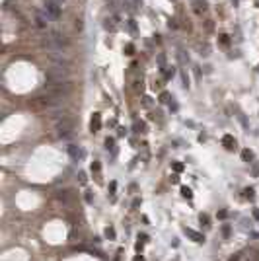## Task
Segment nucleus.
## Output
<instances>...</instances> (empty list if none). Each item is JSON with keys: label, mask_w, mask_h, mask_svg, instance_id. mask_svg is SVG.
Instances as JSON below:
<instances>
[{"label": "nucleus", "mask_w": 259, "mask_h": 261, "mask_svg": "<svg viewBox=\"0 0 259 261\" xmlns=\"http://www.w3.org/2000/svg\"><path fill=\"white\" fill-rule=\"evenodd\" d=\"M226 216H228L226 210H220V212H218V218H226Z\"/></svg>", "instance_id": "obj_22"}, {"label": "nucleus", "mask_w": 259, "mask_h": 261, "mask_svg": "<svg viewBox=\"0 0 259 261\" xmlns=\"http://www.w3.org/2000/svg\"><path fill=\"white\" fill-rule=\"evenodd\" d=\"M253 216L259 218V208H253Z\"/></svg>", "instance_id": "obj_23"}, {"label": "nucleus", "mask_w": 259, "mask_h": 261, "mask_svg": "<svg viewBox=\"0 0 259 261\" xmlns=\"http://www.w3.org/2000/svg\"><path fill=\"white\" fill-rule=\"evenodd\" d=\"M183 234L187 236V238H191L193 242H197V244H205V236H203V234H199V232H195L193 228H187V226H185V228H183Z\"/></svg>", "instance_id": "obj_3"}, {"label": "nucleus", "mask_w": 259, "mask_h": 261, "mask_svg": "<svg viewBox=\"0 0 259 261\" xmlns=\"http://www.w3.org/2000/svg\"><path fill=\"white\" fill-rule=\"evenodd\" d=\"M222 236H224V238L230 236V224H224V226H222Z\"/></svg>", "instance_id": "obj_14"}, {"label": "nucleus", "mask_w": 259, "mask_h": 261, "mask_svg": "<svg viewBox=\"0 0 259 261\" xmlns=\"http://www.w3.org/2000/svg\"><path fill=\"white\" fill-rule=\"evenodd\" d=\"M51 20H53V18H51L49 14H45L43 10H39L37 14H35V22H37L39 27H47V23L51 22Z\"/></svg>", "instance_id": "obj_4"}, {"label": "nucleus", "mask_w": 259, "mask_h": 261, "mask_svg": "<svg viewBox=\"0 0 259 261\" xmlns=\"http://www.w3.org/2000/svg\"><path fill=\"white\" fill-rule=\"evenodd\" d=\"M253 175H255V177L259 175V164H255V166H253Z\"/></svg>", "instance_id": "obj_21"}, {"label": "nucleus", "mask_w": 259, "mask_h": 261, "mask_svg": "<svg viewBox=\"0 0 259 261\" xmlns=\"http://www.w3.org/2000/svg\"><path fill=\"white\" fill-rule=\"evenodd\" d=\"M125 51H127V55H132V51H134V47H132V45H127V47H125Z\"/></svg>", "instance_id": "obj_18"}, {"label": "nucleus", "mask_w": 259, "mask_h": 261, "mask_svg": "<svg viewBox=\"0 0 259 261\" xmlns=\"http://www.w3.org/2000/svg\"><path fill=\"white\" fill-rule=\"evenodd\" d=\"M99 127H101V115L94 113V117L90 121V129H92V132H96V130H99Z\"/></svg>", "instance_id": "obj_7"}, {"label": "nucleus", "mask_w": 259, "mask_h": 261, "mask_svg": "<svg viewBox=\"0 0 259 261\" xmlns=\"http://www.w3.org/2000/svg\"><path fill=\"white\" fill-rule=\"evenodd\" d=\"M172 168H173V172H177V174H179V172H183V164H181V162H173Z\"/></svg>", "instance_id": "obj_13"}, {"label": "nucleus", "mask_w": 259, "mask_h": 261, "mask_svg": "<svg viewBox=\"0 0 259 261\" xmlns=\"http://www.w3.org/2000/svg\"><path fill=\"white\" fill-rule=\"evenodd\" d=\"M142 246H144V240H140V238H138L136 246H134V248H136V251H142Z\"/></svg>", "instance_id": "obj_16"}, {"label": "nucleus", "mask_w": 259, "mask_h": 261, "mask_svg": "<svg viewBox=\"0 0 259 261\" xmlns=\"http://www.w3.org/2000/svg\"><path fill=\"white\" fill-rule=\"evenodd\" d=\"M199 222H201V224H205V226H210V224H208V214L201 212V214H199Z\"/></svg>", "instance_id": "obj_11"}, {"label": "nucleus", "mask_w": 259, "mask_h": 261, "mask_svg": "<svg viewBox=\"0 0 259 261\" xmlns=\"http://www.w3.org/2000/svg\"><path fill=\"white\" fill-rule=\"evenodd\" d=\"M105 146H107V148H113V138H107V140H105Z\"/></svg>", "instance_id": "obj_20"}, {"label": "nucleus", "mask_w": 259, "mask_h": 261, "mask_svg": "<svg viewBox=\"0 0 259 261\" xmlns=\"http://www.w3.org/2000/svg\"><path fill=\"white\" fill-rule=\"evenodd\" d=\"M72 129H74V123H72L70 119H66V117H63V119L57 123V134L63 136V138L68 136V134L72 132Z\"/></svg>", "instance_id": "obj_1"}, {"label": "nucleus", "mask_w": 259, "mask_h": 261, "mask_svg": "<svg viewBox=\"0 0 259 261\" xmlns=\"http://www.w3.org/2000/svg\"><path fill=\"white\" fill-rule=\"evenodd\" d=\"M238 259H240L238 255H232V257H230V261H238Z\"/></svg>", "instance_id": "obj_24"}, {"label": "nucleus", "mask_w": 259, "mask_h": 261, "mask_svg": "<svg viewBox=\"0 0 259 261\" xmlns=\"http://www.w3.org/2000/svg\"><path fill=\"white\" fill-rule=\"evenodd\" d=\"M43 12H45V14H49V16L55 20V18H59L61 8H59L57 4H53V2H49V0H47V2H45V6H43Z\"/></svg>", "instance_id": "obj_2"}, {"label": "nucleus", "mask_w": 259, "mask_h": 261, "mask_svg": "<svg viewBox=\"0 0 259 261\" xmlns=\"http://www.w3.org/2000/svg\"><path fill=\"white\" fill-rule=\"evenodd\" d=\"M222 144H224L226 150H234V148H236V138H234L232 134H224V136H222Z\"/></svg>", "instance_id": "obj_6"}, {"label": "nucleus", "mask_w": 259, "mask_h": 261, "mask_svg": "<svg viewBox=\"0 0 259 261\" xmlns=\"http://www.w3.org/2000/svg\"><path fill=\"white\" fill-rule=\"evenodd\" d=\"M168 99H170V94H168V92H164L162 96H160V101H162V103H166Z\"/></svg>", "instance_id": "obj_15"}, {"label": "nucleus", "mask_w": 259, "mask_h": 261, "mask_svg": "<svg viewBox=\"0 0 259 261\" xmlns=\"http://www.w3.org/2000/svg\"><path fill=\"white\" fill-rule=\"evenodd\" d=\"M244 197L251 201V199L255 197V189H253V187H248V189H244Z\"/></svg>", "instance_id": "obj_9"}, {"label": "nucleus", "mask_w": 259, "mask_h": 261, "mask_svg": "<svg viewBox=\"0 0 259 261\" xmlns=\"http://www.w3.org/2000/svg\"><path fill=\"white\" fill-rule=\"evenodd\" d=\"M78 177H80V183H86V174H84V172H80Z\"/></svg>", "instance_id": "obj_17"}, {"label": "nucleus", "mask_w": 259, "mask_h": 261, "mask_svg": "<svg viewBox=\"0 0 259 261\" xmlns=\"http://www.w3.org/2000/svg\"><path fill=\"white\" fill-rule=\"evenodd\" d=\"M105 236H107L109 240H115V236H117V234H115V228H113V226H107V228H105Z\"/></svg>", "instance_id": "obj_10"}, {"label": "nucleus", "mask_w": 259, "mask_h": 261, "mask_svg": "<svg viewBox=\"0 0 259 261\" xmlns=\"http://www.w3.org/2000/svg\"><path fill=\"white\" fill-rule=\"evenodd\" d=\"M181 195H183L185 199H191V197H193V193H191V189H189V187H181Z\"/></svg>", "instance_id": "obj_12"}, {"label": "nucleus", "mask_w": 259, "mask_h": 261, "mask_svg": "<svg viewBox=\"0 0 259 261\" xmlns=\"http://www.w3.org/2000/svg\"><path fill=\"white\" fill-rule=\"evenodd\" d=\"M242 158H244V162L251 164V162H253V152H251V150H248V148H246V150H242Z\"/></svg>", "instance_id": "obj_8"}, {"label": "nucleus", "mask_w": 259, "mask_h": 261, "mask_svg": "<svg viewBox=\"0 0 259 261\" xmlns=\"http://www.w3.org/2000/svg\"><path fill=\"white\" fill-rule=\"evenodd\" d=\"M68 154H70L72 160H80V158L84 156V150H82L80 146H76V144H70V146H68Z\"/></svg>", "instance_id": "obj_5"}, {"label": "nucleus", "mask_w": 259, "mask_h": 261, "mask_svg": "<svg viewBox=\"0 0 259 261\" xmlns=\"http://www.w3.org/2000/svg\"><path fill=\"white\" fill-rule=\"evenodd\" d=\"M92 172H99V164H97V162L92 164Z\"/></svg>", "instance_id": "obj_19"}]
</instances>
